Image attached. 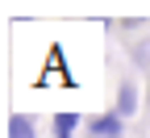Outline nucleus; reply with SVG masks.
<instances>
[{
  "mask_svg": "<svg viewBox=\"0 0 150 138\" xmlns=\"http://www.w3.org/2000/svg\"><path fill=\"white\" fill-rule=\"evenodd\" d=\"M88 134H92V138H121V134H125V117L100 113L96 122H88Z\"/></svg>",
  "mask_w": 150,
  "mask_h": 138,
  "instance_id": "1",
  "label": "nucleus"
},
{
  "mask_svg": "<svg viewBox=\"0 0 150 138\" xmlns=\"http://www.w3.org/2000/svg\"><path fill=\"white\" fill-rule=\"evenodd\" d=\"M117 117H134L138 113V84L134 80H125L121 88H117V109H112Z\"/></svg>",
  "mask_w": 150,
  "mask_h": 138,
  "instance_id": "2",
  "label": "nucleus"
},
{
  "mask_svg": "<svg viewBox=\"0 0 150 138\" xmlns=\"http://www.w3.org/2000/svg\"><path fill=\"white\" fill-rule=\"evenodd\" d=\"M8 138H38V130H33V122H29V117L25 113H13L8 117V130H4Z\"/></svg>",
  "mask_w": 150,
  "mask_h": 138,
  "instance_id": "3",
  "label": "nucleus"
},
{
  "mask_svg": "<svg viewBox=\"0 0 150 138\" xmlns=\"http://www.w3.org/2000/svg\"><path fill=\"white\" fill-rule=\"evenodd\" d=\"M79 113H54V134H75Z\"/></svg>",
  "mask_w": 150,
  "mask_h": 138,
  "instance_id": "4",
  "label": "nucleus"
},
{
  "mask_svg": "<svg viewBox=\"0 0 150 138\" xmlns=\"http://www.w3.org/2000/svg\"><path fill=\"white\" fill-rule=\"evenodd\" d=\"M54 138H71V134H54Z\"/></svg>",
  "mask_w": 150,
  "mask_h": 138,
  "instance_id": "5",
  "label": "nucleus"
}]
</instances>
